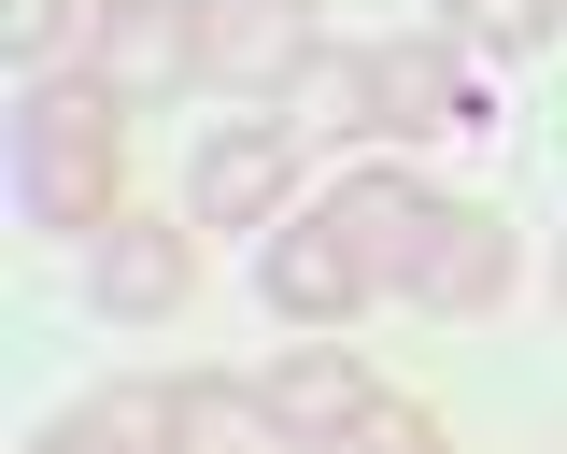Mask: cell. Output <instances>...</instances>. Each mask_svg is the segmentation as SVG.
Wrapping results in <instances>:
<instances>
[{"label":"cell","mask_w":567,"mask_h":454,"mask_svg":"<svg viewBox=\"0 0 567 454\" xmlns=\"http://www.w3.org/2000/svg\"><path fill=\"white\" fill-rule=\"evenodd\" d=\"M114 114H128L114 85H29V114H14V185H29L43 227H85V241H100V227L128 214V199H114Z\"/></svg>","instance_id":"cell-1"},{"label":"cell","mask_w":567,"mask_h":454,"mask_svg":"<svg viewBox=\"0 0 567 454\" xmlns=\"http://www.w3.org/2000/svg\"><path fill=\"white\" fill-rule=\"evenodd\" d=\"M85 299L114 312V327H171V312L199 299V227H171V214H114L100 241H85Z\"/></svg>","instance_id":"cell-2"},{"label":"cell","mask_w":567,"mask_h":454,"mask_svg":"<svg viewBox=\"0 0 567 454\" xmlns=\"http://www.w3.org/2000/svg\"><path fill=\"white\" fill-rule=\"evenodd\" d=\"M312 58H327V0H199V72L213 85L284 100Z\"/></svg>","instance_id":"cell-3"},{"label":"cell","mask_w":567,"mask_h":454,"mask_svg":"<svg viewBox=\"0 0 567 454\" xmlns=\"http://www.w3.org/2000/svg\"><path fill=\"white\" fill-rule=\"evenodd\" d=\"M369 398H383V383H369V355L312 327V341H284L270 370H256V426H270L284 454H327V441L354 426V412H369Z\"/></svg>","instance_id":"cell-4"},{"label":"cell","mask_w":567,"mask_h":454,"mask_svg":"<svg viewBox=\"0 0 567 454\" xmlns=\"http://www.w3.org/2000/svg\"><path fill=\"white\" fill-rule=\"evenodd\" d=\"M256 299H270V327H354L383 285H369V256L341 241V214H312V227H270V256H256Z\"/></svg>","instance_id":"cell-5"},{"label":"cell","mask_w":567,"mask_h":454,"mask_svg":"<svg viewBox=\"0 0 567 454\" xmlns=\"http://www.w3.org/2000/svg\"><path fill=\"white\" fill-rule=\"evenodd\" d=\"M199 412H213V383H199V370H171V383H114V398L58 412L29 454H199Z\"/></svg>","instance_id":"cell-6"},{"label":"cell","mask_w":567,"mask_h":454,"mask_svg":"<svg viewBox=\"0 0 567 454\" xmlns=\"http://www.w3.org/2000/svg\"><path fill=\"white\" fill-rule=\"evenodd\" d=\"M185 72H199V0H100V29H85V85H114V100H171Z\"/></svg>","instance_id":"cell-7"},{"label":"cell","mask_w":567,"mask_h":454,"mask_svg":"<svg viewBox=\"0 0 567 454\" xmlns=\"http://www.w3.org/2000/svg\"><path fill=\"white\" fill-rule=\"evenodd\" d=\"M284 185H298V128H284V114H241V128H213V143H199L185 214H199V227H270Z\"/></svg>","instance_id":"cell-8"},{"label":"cell","mask_w":567,"mask_h":454,"mask_svg":"<svg viewBox=\"0 0 567 454\" xmlns=\"http://www.w3.org/2000/svg\"><path fill=\"white\" fill-rule=\"evenodd\" d=\"M327 214H341V241L369 256V285H398V299H412V270H425V241H440V214H454V199H440V185H412V171H354Z\"/></svg>","instance_id":"cell-9"},{"label":"cell","mask_w":567,"mask_h":454,"mask_svg":"<svg viewBox=\"0 0 567 454\" xmlns=\"http://www.w3.org/2000/svg\"><path fill=\"white\" fill-rule=\"evenodd\" d=\"M369 100H383V128L425 143V128H483V100H468V58L440 43V29H398V43H369Z\"/></svg>","instance_id":"cell-10"},{"label":"cell","mask_w":567,"mask_h":454,"mask_svg":"<svg viewBox=\"0 0 567 454\" xmlns=\"http://www.w3.org/2000/svg\"><path fill=\"white\" fill-rule=\"evenodd\" d=\"M412 299H425V312H496V299H511V214L454 199L440 241H425V270H412Z\"/></svg>","instance_id":"cell-11"},{"label":"cell","mask_w":567,"mask_h":454,"mask_svg":"<svg viewBox=\"0 0 567 454\" xmlns=\"http://www.w3.org/2000/svg\"><path fill=\"white\" fill-rule=\"evenodd\" d=\"M567 0H440V43L454 58H554Z\"/></svg>","instance_id":"cell-12"},{"label":"cell","mask_w":567,"mask_h":454,"mask_svg":"<svg viewBox=\"0 0 567 454\" xmlns=\"http://www.w3.org/2000/svg\"><path fill=\"white\" fill-rule=\"evenodd\" d=\"M327 454H454V426H440L425 398H369V412H354Z\"/></svg>","instance_id":"cell-13"},{"label":"cell","mask_w":567,"mask_h":454,"mask_svg":"<svg viewBox=\"0 0 567 454\" xmlns=\"http://www.w3.org/2000/svg\"><path fill=\"white\" fill-rule=\"evenodd\" d=\"M298 100H312V114H298V128H383V100H369V58H312V72H298Z\"/></svg>","instance_id":"cell-14"},{"label":"cell","mask_w":567,"mask_h":454,"mask_svg":"<svg viewBox=\"0 0 567 454\" xmlns=\"http://www.w3.org/2000/svg\"><path fill=\"white\" fill-rule=\"evenodd\" d=\"M71 14H85V0H0V43H14V72H29V85H43V58L71 43Z\"/></svg>","instance_id":"cell-15"},{"label":"cell","mask_w":567,"mask_h":454,"mask_svg":"<svg viewBox=\"0 0 567 454\" xmlns=\"http://www.w3.org/2000/svg\"><path fill=\"white\" fill-rule=\"evenodd\" d=\"M554 285H567V270H554Z\"/></svg>","instance_id":"cell-16"}]
</instances>
